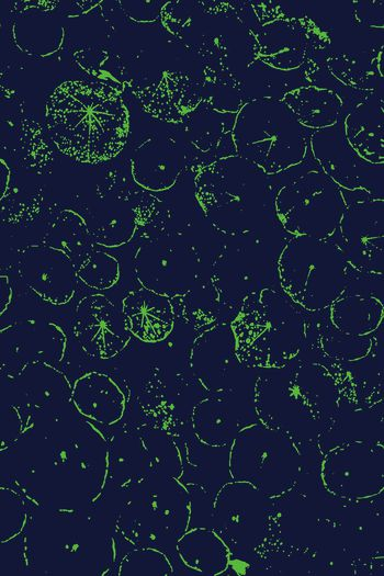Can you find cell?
<instances>
[{
    "instance_id": "cell-4",
    "label": "cell",
    "mask_w": 384,
    "mask_h": 576,
    "mask_svg": "<svg viewBox=\"0 0 384 576\" xmlns=\"http://www.w3.org/2000/svg\"><path fill=\"white\" fill-rule=\"evenodd\" d=\"M21 275L27 286L48 304L66 305L75 296L78 278L65 255L27 258L22 262Z\"/></svg>"
},
{
    "instance_id": "cell-1",
    "label": "cell",
    "mask_w": 384,
    "mask_h": 576,
    "mask_svg": "<svg viewBox=\"0 0 384 576\" xmlns=\"http://www.w3.org/2000/svg\"><path fill=\"white\" fill-rule=\"evenodd\" d=\"M48 131L65 155L88 163L116 156L127 136V114L120 93L102 82L69 80L48 103Z\"/></svg>"
},
{
    "instance_id": "cell-5",
    "label": "cell",
    "mask_w": 384,
    "mask_h": 576,
    "mask_svg": "<svg viewBox=\"0 0 384 576\" xmlns=\"http://www.w3.org/2000/svg\"><path fill=\"white\" fill-rule=\"evenodd\" d=\"M72 399L80 413L101 422L117 420L125 405L118 384L101 372L81 376L74 385Z\"/></svg>"
},
{
    "instance_id": "cell-6",
    "label": "cell",
    "mask_w": 384,
    "mask_h": 576,
    "mask_svg": "<svg viewBox=\"0 0 384 576\" xmlns=\"http://www.w3.org/2000/svg\"><path fill=\"white\" fill-rule=\"evenodd\" d=\"M80 282L93 290H109L121 279L118 261L109 255L94 253L87 258L76 270Z\"/></svg>"
},
{
    "instance_id": "cell-3",
    "label": "cell",
    "mask_w": 384,
    "mask_h": 576,
    "mask_svg": "<svg viewBox=\"0 0 384 576\" xmlns=\"http://www.w3.org/2000/svg\"><path fill=\"white\" fill-rule=\"evenodd\" d=\"M122 314L128 330L146 342L163 340L174 324L170 300L148 287L129 292L122 301Z\"/></svg>"
},
{
    "instance_id": "cell-2",
    "label": "cell",
    "mask_w": 384,
    "mask_h": 576,
    "mask_svg": "<svg viewBox=\"0 0 384 576\" xmlns=\"http://www.w3.org/2000/svg\"><path fill=\"white\" fill-rule=\"evenodd\" d=\"M278 276L285 296L310 312L329 307L348 284L343 258L308 239L287 244L278 261Z\"/></svg>"
}]
</instances>
